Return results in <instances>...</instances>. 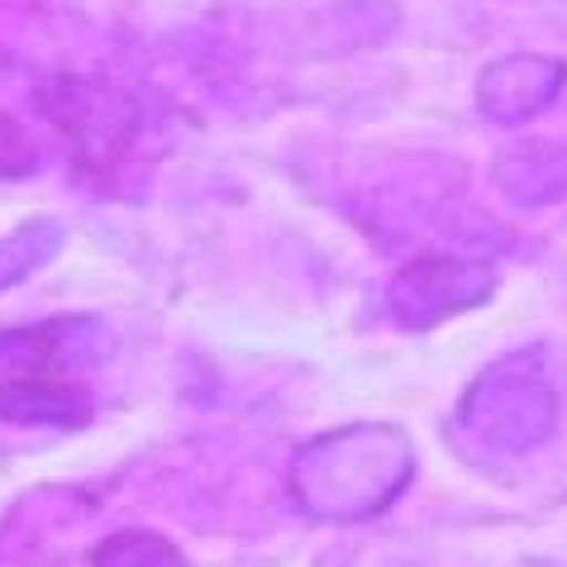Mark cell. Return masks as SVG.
I'll return each mask as SVG.
<instances>
[{
  "label": "cell",
  "mask_w": 567,
  "mask_h": 567,
  "mask_svg": "<svg viewBox=\"0 0 567 567\" xmlns=\"http://www.w3.org/2000/svg\"><path fill=\"white\" fill-rule=\"evenodd\" d=\"M415 444L396 424H339L296 449L287 486L301 515L320 525H362L391 511L415 482Z\"/></svg>",
  "instance_id": "cell-1"
},
{
  "label": "cell",
  "mask_w": 567,
  "mask_h": 567,
  "mask_svg": "<svg viewBox=\"0 0 567 567\" xmlns=\"http://www.w3.org/2000/svg\"><path fill=\"white\" fill-rule=\"evenodd\" d=\"M558 415L563 401L544 368V353L515 349L472 377V386L458 396V411H453V434L477 453L525 458L558 434Z\"/></svg>",
  "instance_id": "cell-2"
},
{
  "label": "cell",
  "mask_w": 567,
  "mask_h": 567,
  "mask_svg": "<svg viewBox=\"0 0 567 567\" xmlns=\"http://www.w3.org/2000/svg\"><path fill=\"white\" fill-rule=\"evenodd\" d=\"M492 296H496L492 262L458 258V254H424L415 262L396 267V277L382 291V306L391 315V324L424 334V329H439L467 310H482Z\"/></svg>",
  "instance_id": "cell-3"
},
{
  "label": "cell",
  "mask_w": 567,
  "mask_h": 567,
  "mask_svg": "<svg viewBox=\"0 0 567 567\" xmlns=\"http://www.w3.org/2000/svg\"><path fill=\"white\" fill-rule=\"evenodd\" d=\"M43 105H49V120L72 138V148L82 153L86 163L110 167V157H120L134 144L138 105L130 96H120V91H110V86L62 76V82L49 86V101Z\"/></svg>",
  "instance_id": "cell-4"
},
{
  "label": "cell",
  "mask_w": 567,
  "mask_h": 567,
  "mask_svg": "<svg viewBox=\"0 0 567 567\" xmlns=\"http://www.w3.org/2000/svg\"><path fill=\"white\" fill-rule=\"evenodd\" d=\"M115 349V334L96 315H58L39 324L0 329V368L6 372H62L91 368Z\"/></svg>",
  "instance_id": "cell-5"
},
{
  "label": "cell",
  "mask_w": 567,
  "mask_h": 567,
  "mask_svg": "<svg viewBox=\"0 0 567 567\" xmlns=\"http://www.w3.org/2000/svg\"><path fill=\"white\" fill-rule=\"evenodd\" d=\"M567 91V62L548 53H511L496 58L477 76V110L501 130L529 124Z\"/></svg>",
  "instance_id": "cell-6"
},
{
  "label": "cell",
  "mask_w": 567,
  "mask_h": 567,
  "mask_svg": "<svg viewBox=\"0 0 567 567\" xmlns=\"http://www.w3.org/2000/svg\"><path fill=\"white\" fill-rule=\"evenodd\" d=\"M492 186L515 210H548L567 200V144L519 138L492 157Z\"/></svg>",
  "instance_id": "cell-7"
},
{
  "label": "cell",
  "mask_w": 567,
  "mask_h": 567,
  "mask_svg": "<svg viewBox=\"0 0 567 567\" xmlns=\"http://www.w3.org/2000/svg\"><path fill=\"white\" fill-rule=\"evenodd\" d=\"M91 391L62 372H10L0 377V420L39 430H82L91 420Z\"/></svg>",
  "instance_id": "cell-8"
},
{
  "label": "cell",
  "mask_w": 567,
  "mask_h": 567,
  "mask_svg": "<svg viewBox=\"0 0 567 567\" xmlns=\"http://www.w3.org/2000/svg\"><path fill=\"white\" fill-rule=\"evenodd\" d=\"M62 248V225L58 219H24L10 239H0V291L20 287L39 267H49Z\"/></svg>",
  "instance_id": "cell-9"
},
{
  "label": "cell",
  "mask_w": 567,
  "mask_h": 567,
  "mask_svg": "<svg viewBox=\"0 0 567 567\" xmlns=\"http://www.w3.org/2000/svg\"><path fill=\"white\" fill-rule=\"evenodd\" d=\"M91 567H186V554L157 529H115L91 548Z\"/></svg>",
  "instance_id": "cell-10"
},
{
  "label": "cell",
  "mask_w": 567,
  "mask_h": 567,
  "mask_svg": "<svg viewBox=\"0 0 567 567\" xmlns=\"http://www.w3.org/2000/svg\"><path fill=\"white\" fill-rule=\"evenodd\" d=\"M39 172V144L20 120L0 115V182H24Z\"/></svg>",
  "instance_id": "cell-11"
}]
</instances>
